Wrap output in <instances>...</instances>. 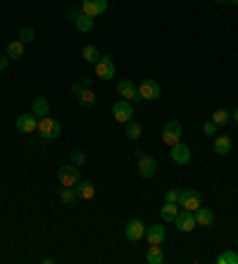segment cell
Instances as JSON below:
<instances>
[{
	"label": "cell",
	"instance_id": "1",
	"mask_svg": "<svg viewBox=\"0 0 238 264\" xmlns=\"http://www.w3.org/2000/svg\"><path fill=\"white\" fill-rule=\"evenodd\" d=\"M36 131L46 138V141H53V138H57L60 134H62V124H60L57 119H53V117H41L38 119Z\"/></svg>",
	"mask_w": 238,
	"mask_h": 264
},
{
	"label": "cell",
	"instance_id": "2",
	"mask_svg": "<svg viewBox=\"0 0 238 264\" xmlns=\"http://www.w3.org/2000/svg\"><path fill=\"white\" fill-rule=\"evenodd\" d=\"M179 205H181L183 210L195 212L202 205V193L195 191V188H183V191L179 193Z\"/></svg>",
	"mask_w": 238,
	"mask_h": 264
},
{
	"label": "cell",
	"instance_id": "3",
	"mask_svg": "<svg viewBox=\"0 0 238 264\" xmlns=\"http://www.w3.org/2000/svg\"><path fill=\"white\" fill-rule=\"evenodd\" d=\"M95 76H100L102 81H110L117 76V67H114L112 55H100V60L95 62Z\"/></svg>",
	"mask_w": 238,
	"mask_h": 264
},
{
	"label": "cell",
	"instance_id": "4",
	"mask_svg": "<svg viewBox=\"0 0 238 264\" xmlns=\"http://www.w3.org/2000/svg\"><path fill=\"white\" fill-rule=\"evenodd\" d=\"M57 181L60 186H76L81 181V174H79V167L76 164H64L57 169Z\"/></svg>",
	"mask_w": 238,
	"mask_h": 264
},
{
	"label": "cell",
	"instance_id": "5",
	"mask_svg": "<svg viewBox=\"0 0 238 264\" xmlns=\"http://www.w3.org/2000/svg\"><path fill=\"white\" fill-rule=\"evenodd\" d=\"M112 117H114L117 124H127V121H131V117H134V105H131L129 100H124V98H119V100L112 105Z\"/></svg>",
	"mask_w": 238,
	"mask_h": 264
},
{
	"label": "cell",
	"instance_id": "6",
	"mask_svg": "<svg viewBox=\"0 0 238 264\" xmlns=\"http://www.w3.org/2000/svg\"><path fill=\"white\" fill-rule=\"evenodd\" d=\"M162 95V88H160V83L155 79H143L141 86H138V98L141 100H157Z\"/></svg>",
	"mask_w": 238,
	"mask_h": 264
},
{
	"label": "cell",
	"instance_id": "7",
	"mask_svg": "<svg viewBox=\"0 0 238 264\" xmlns=\"http://www.w3.org/2000/svg\"><path fill=\"white\" fill-rule=\"evenodd\" d=\"M136 160H138V174L143 179H153L157 172V160L150 155H143V153H136Z\"/></svg>",
	"mask_w": 238,
	"mask_h": 264
},
{
	"label": "cell",
	"instance_id": "8",
	"mask_svg": "<svg viewBox=\"0 0 238 264\" xmlns=\"http://www.w3.org/2000/svg\"><path fill=\"white\" fill-rule=\"evenodd\" d=\"M181 131H183L181 124H179L176 119H172V121H167L165 128H162V141H165L169 148L176 146V143L181 141Z\"/></svg>",
	"mask_w": 238,
	"mask_h": 264
},
{
	"label": "cell",
	"instance_id": "9",
	"mask_svg": "<svg viewBox=\"0 0 238 264\" xmlns=\"http://www.w3.org/2000/svg\"><path fill=\"white\" fill-rule=\"evenodd\" d=\"M124 236H127L131 243H138L141 238H146V224H143L141 219H131V221H127Z\"/></svg>",
	"mask_w": 238,
	"mask_h": 264
},
{
	"label": "cell",
	"instance_id": "10",
	"mask_svg": "<svg viewBox=\"0 0 238 264\" xmlns=\"http://www.w3.org/2000/svg\"><path fill=\"white\" fill-rule=\"evenodd\" d=\"M174 224H176V228H179V231H183V233H191L193 228H195V214H193V212H188V210H181L179 214H176Z\"/></svg>",
	"mask_w": 238,
	"mask_h": 264
},
{
	"label": "cell",
	"instance_id": "11",
	"mask_svg": "<svg viewBox=\"0 0 238 264\" xmlns=\"http://www.w3.org/2000/svg\"><path fill=\"white\" fill-rule=\"evenodd\" d=\"M107 10V0H81V12L88 17H98Z\"/></svg>",
	"mask_w": 238,
	"mask_h": 264
},
{
	"label": "cell",
	"instance_id": "12",
	"mask_svg": "<svg viewBox=\"0 0 238 264\" xmlns=\"http://www.w3.org/2000/svg\"><path fill=\"white\" fill-rule=\"evenodd\" d=\"M38 128V117L31 112V114H19L17 117V131L19 134H34Z\"/></svg>",
	"mask_w": 238,
	"mask_h": 264
},
{
	"label": "cell",
	"instance_id": "13",
	"mask_svg": "<svg viewBox=\"0 0 238 264\" xmlns=\"http://www.w3.org/2000/svg\"><path fill=\"white\" fill-rule=\"evenodd\" d=\"M169 157H172L176 164H188V162H191V148L179 141L176 146H172V153H169Z\"/></svg>",
	"mask_w": 238,
	"mask_h": 264
},
{
	"label": "cell",
	"instance_id": "14",
	"mask_svg": "<svg viewBox=\"0 0 238 264\" xmlns=\"http://www.w3.org/2000/svg\"><path fill=\"white\" fill-rule=\"evenodd\" d=\"M146 238L150 245H162V240L167 238V231L162 224H153V226H146Z\"/></svg>",
	"mask_w": 238,
	"mask_h": 264
},
{
	"label": "cell",
	"instance_id": "15",
	"mask_svg": "<svg viewBox=\"0 0 238 264\" xmlns=\"http://www.w3.org/2000/svg\"><path fill=\"white\" fill-rule=\"evenodd\" d=\"M117 93L124 98V100H136L138 98V88L134 86V81H129V79H122V81L117 83Z\"/></svg>",
	"mask_w": 238,
	"mask_h": 264
},
{
	"label": "cell",
	"instance_id": "16",
	"mask_svg": "<svg viewBox=\"0 0 238 264\" xmlns=\"http://www.w3.org/2000/svg\"><path fill=\"white\" fill-rule=\"evenodd\" d=\"M57 198H60V202L62 205H76V200H79V195H76V191H74V186H60V191H57Z\"/></svg>",
	"mask_w": 238,
	"mask_h": 264
},
{
	"label": "cell",
	"instance_id": "17",
	"mask_svg": "<svg viewBox=\"0 0 238 264\" xmlns=\"http://www.w3.org/2000/svg\"><path fill=\"white\" fill-rule=\"evenodd\" d=\"M195 214V224L198 226H212V221H214V214H212V210H207V207H198V210L193 212Z\"/></svg>",
	"mask_w": 238,
	"mask_h": 264
},
{
	"label": "cell",
	"instance_id": "18",
	"mask_svg": "<svg viewBox=\"0 0 238 264\" xmlns=\"http://www.w3.org/2000/svg\"><path fill=\"white\" fill-rule=\"evenodd\" d=\"M74 191H76V195H79L81 200H91L93 195H95V186H93L91 181H79L74 186Z\"/></svg>",
	"mask_w": 238,
	"mask_h": 264
},
{
	"label": "cell",
	"instance_id": "19",
	"mask_svg": "<svg viewBox=\"0 0 238 264\" xmlns=\"http://www.w3.org/2000/svg\"><path fill=\"white\" fill-rule=\"evenodd\" d=\"M214 153H217V155H229L231 153V138L226 136V134L214 136Z\"/></svg>",
	"mask_w": 238,
	"mask_h": 264
},
{
	"label": "cell",
	"instance_id": "20",
	"mask_svg": "<svg viewBox=\"0 0 238 264\" xmlns=\"http://www.w3.org/2000/svg\"><path fill=\"white\" fill-rule=\"evenodd\" d=\"M76 102H79L81 107H93V105H95V93H93L91 88H83L81 86V91L76 93Z\"/></svg>",
	"mask_w": 238,
	"mask_h": 264
},
{
	"label": "cell",
	"instance_id": "21",
	"mask_svg": "<svg viewBox=\"0 0 238 264\" xmlns=\"http://www.w3.org/2000/svg\"><path fill=\"white\" fill-rule=\"evenodd\" d=\"M31 112H34L38 119L48 117V112H50V102H48L46 98H34V102H31Z\"/></svg>",
	"mask_w": 238,
	"mask_h": 264
},
{
	"label": "cell",
	"instance_id": "22",
	"mask_svg": "<svg viewBox=\"0 0 238 264\" xmlns=\"http://www.w3.org/2000/svg\"><path fill=\"white\" fill-rule=\"evenodd\" d=\"M146 262H148V264H162V262H165V255H162L160 245H150V247H148Z\"/></svg>",
	"mask_w": 238,
	"mask_h": 264
},
{
	"label": "cell",
	"instance_id": "23",
	"mask_svg": "<svg viewBox=\"0 0 238 264\" xmlns=\"http://www.w3.org/2000/svg\"><path fill=\"white\" fill-rule=\"evenodd\" d=\"M74 27L79 29V31H81V34H86V31H91L93 29V17H88V15H79V17L74 19Z\"/></svg>",
	"mask_w": 238,
	"mask_h": 264
},
{
	"label": "cell",
	"instance_id": "24",
	"mask_svg": "<svg viewBox=\"0 0 238 264\" xmlns=\"http://www.w3.org/2000/svg\"><path fill=\"white\" fill-rule=\"evenodd\" d=\"M10 60H19V57H24V43L22 41H12L8 46V53H5Z\"/></svg>",
	"mask_w": 238,
	"mask_h": 264
},
{
	"label": "cell",
	"instance_id": "25",
	"mask_svg": "<svg viewBox=\"0 0 238 264\" xmlns=\"http://www.w3.org/2000/svg\"><path fill=\"white\" fill-rule=\"evenodd\" d=\"M81 57L83 60H86V62H91V64H95L98 62V60H100V50H98V48L95 46H86L81 50Z\"/></svg>",
	"mask_w": 238,
	"mask_h": 264
},
{
	"label": "cell",
	"instance_id": "26",
	"mask_svg": "<svg viewBox=\"0 0 238 264\" xmlns=\"http://www.w3.org/2000/svg\"><path fill=\"white\" fill-rule=\"evenodd\" d=\"M212 121L217 124V126H224V124H229L231 121V112L229 109H214V114H212Z\"/></svg>",
	"mask_w": 238,
	"mask_h": 264
},
{
	"label": "cell",
	"instance_id": "27",
	"mask_svg": "<svg viewBox=\"0 0 238 264\" xmlns=\"http://www.w3.org/2000/svg\"><path fill=\"white\" fill-rule=\"evenodd\" d=\"M160 212H162V219H165V221H174L176 214H179V210H176V202H165Z\"/></svg>",
	"mask_w": 238,
	"mask_h": 264
},
{
	"label": "cell",
	"instance_id": "28",
	"mask_svg": "<svg viewBox=\"0 0 238 264\" xmlns=\"http://www.w3.org/2000/svg\"><path fill=\"white\" fill-rule=\"evenodd\" d=\"M217 264H238V255L233 250H224V252L217 257Z\"/></svg>",
	"mask_w": 238,
	"mask_h": 264
},
{
	"label": "cell",
	"instance_id": "29",
	"mask_svg": "<svg viewBox=\"0 0 238 264\" xmlns=\"http://www.w3.org/2000/svg\"><path fill=\"white\" fill-rule=\"evenodd\" d=\"M127 138H131V141H136V138H141V134H143V128L138 126V124H134V121H127Z\"/></svg>",
	"mask_w": 238,
	"mask_h": 264
},
{
	"label": "cell",
	"instance_id": "30",
	"mask_svg": "<svg viewBox=\"0 0 238 264\" xmlns=\"http://www.w3.org/2000/svg\"><path fill=\"white\" fill-rule=\"evenodd\" d=\"M34 38H36V34H34V29L31 27H24L22 31H19V41H22V43H31Z\"/></svg>",
	"mask_w": 238,
	"mask_h": 264
},
{
	"label": "cell",
	"instance_id": "31",
	"mask_svg": "<svg viewBox=\"0 0 238 264\" xmlns=\"http://www.w3.org/2000/svg\"><path fill=\"white\" fill-rule=\"evenodd\" d=\"M72 164L83 167V164H86V153H83V150H74L72 153Z\"/></svg>",
	"mask_w": 238,
	"mask_h": 264
},
{
	"label": "cell",
	"instance_id": "32",
	"mask_svg": "<svg viewBox=\"0 0 238 264\" xmlns=\"http://www.w3.org/2000/svg\"><path fill=\"white\" fill-rule=\"evenodd\" d=\"M217 128H219V126H217V124L210 119V121H205V124H202V134H205V136H214V134H217Z\"/></svg>",
	"mask_w": 238,
	"mask_h": 264
},
{
	"label": "cell",
	"instance_id": "33",
	"mask_svg": "<svg viewBox=\"0 0 238 264\" xmlns=\"http://www.w3.org/2000/svg\"><path fill=\"white\" fill-rule=\"evenodd\" d=\"M179 193H181V191L169 188V191H167V195H165V202H176V205H179Z\"/></svg>",
	"mask_w": 238,
	"mask_h": 264
},
{
	"label": "cell",
	"instance_id": "34",
	"mask_svg": "<svg viewBox=\"0 0 238 264\" xmlns=\"http://www.w3.org/2000/svg\"><path fill=\"white\" fill-rule=\"evenodd\" d=\"M8 64H10V57H8V55H0V72H5V69H8Z\"/></svg>",
	"mask_w": 238,
	"mask_h": 264
},
{
	"label": "cell",
	"instance_id": "35",
	"mask_svg": "<svg viewBox=\"0 0 238 264\" xmlns=\"http://www.w3.org/2000/svg\"><path fill=\"white\" fill-rule=\"evenodd\" d=\"M79 15H81V8H72V10H69V17H72V19H76Z\"/></svg>",
	"mask_w": 238,
	"mask_h": 264
},
{
	"label": "cell",
	"instance_id": "36",
	"mask_svg": "<svg viewBox=\"0 0 238 264\" xmlns=\"http://www.w3.org/2000/svg\"><path fill=\"white\" fill-rule=\"evenodd\" d=\"M81 86H83V88H91V86H93V81H91V79H83V83H81Z\"/></svg>",
	"mask_w": 238,
	"mask_h": 264
},
{
	"label": "cell",
	"instance_id": "37",
	"mask_svg": "<svg viewBox=\"0 0 238 264\" xmlns=\"http://www.w3.org/2000/svg\"><path fill=\"white\" fill-rule=\"evenodd\" d=\"M231 121H236V124H238V109H233V112H231Z\"/></svg>",
	"mask_w": 238,
	"mask_h": 264
},
{
	"label": "cell",
	"instance_id": "38",
	"mask_svg": "<svg viewBox=\"0 0 238 264\" xmlns=\"http://www.w3.org/2000/svg\"><path fill=\"white\" fill-rule=\"evenodd\" d=\"M214 3H219V5H224V3H229V0H214Z\"/></svg>",
	"mask_w": 238,
	"mask_h": 264
},
{
	"label": "cell",
	"instance_id": "39",
	"mask_svg": "<svg viewBox=\"0 0 238 264\" xmlns=\"http://www.w3.org/2000/svg\"><path fill=\"white\" fill-rule=\"evenodd\" d=\"M229 3H233V5H238V0H229Z\"/></svg>",
	"mask_w": 238,
	"mask_h": 264
}]
</instances>
